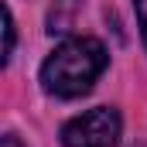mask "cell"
Masks as SVG:
<instances>
[{
	"mask_svg": "<svg viewBox=\"0 0 147 147\" xmlns=\"http://www.w3.org/2000/svg\"><path fill=\"white\" fill-rule=\"evenodd\" d=\"M110 62L103 41L96 38H65L41 65V86L45 92L58 99H75L92 89V82L103 75Z\"/></svg>",
	"mask_w": 147,
	"mask_h": 147,
	"instance_id": "6da1fadb",
	"label": "cell"
},
{
	"mask_svg": "<svg viewBox=\"0 0 147 147\" xmlns=\"http://www.w3.org/2000/svg\"><path fill=\"white\" fill-rule=\"evenodd\" d=\"M120 113L113 106H96L72 116L62 127V144L65 147H116L120 140Z\"/></svg>",
	"mask_w": 147,
	"mask_h": 147,
	"instance_id": "7a4b0ae2",
	"label": "cell"
},
{
	"mask_svg": "<svg viewBox=\"0 0 147 147\" xmlns=\"http://www.w3.org/2000/svg\"><path fill=\"white\" fill-rule=\"evenodd\" d=\"M79 7H82V0H55L48 10V34H65L75 24Z\"/></svg>",
	"mask_w": 147,
	"mask_h": 147,
	"instance_id": "3957f363",
	"label": "cell"
},
{
	"mask_svg": "<svg viewBox=\"0 0 147 147\" xmlns=\"http://www.w3.org/2000/svg\"><path fill=\"white\" fill-rule=\"evenodd\" d=\"M3 34H7V45H3V62L14 55V17L10 10H3Z\"/></svg>",
	"mask_w": 147,
	"mask_h": 147,
	"instance_id": "277c9868",
	"label": "cell"
},
{
	"mask_svg": "<svg viewBox=\"0 0 147 147\" xmlns=\"http://www.w3.org/2000/svg\"><path fill=\"white\" fill-rule=\"evenodd\" d=\"M134 10H137V24H140V38H144V48H147V0H134Z\"/></svg>",
	"mask_w": 147,
	"mask_h": 147,
	"instance_id": "5b68a950",
	"label": "cell"
},
{
	"mask_svg": "<svg viewBox=\"0 0 147 147\" xmlns=\"http://www.w3.org/2000/svg\"><path fill=\"white\" fill-rule=\"evenodd\" d=\"M0 147H21V140H17L14 134H3V140H0Z\"/></svg>",
	"mask_w": 147,
	"mask_h": 147,
	"instance_id": "8992f818",
	"label": "cell"
},
{
	"mask_svg": "<svg viewBox=\"0 0 147 147\" xmlns=\"http://www.w3.org/2000/svg\"><path fill=\"white\" fill-rule=\"evenodd\" d=\"M137 147H147V144H137Z\"/></svg>",
	"mask_w": 147,
	"mask_h": 147,
	"instance_id": "52a82bcc",
	"label": "cell"
}]
</instances>
